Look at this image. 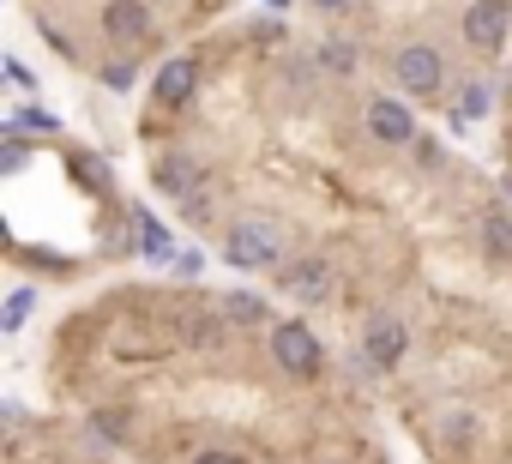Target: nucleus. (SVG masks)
<instances>
[{
  "instance_id": "4be33fe9",
  "label": "nucleus",
  "mask_w": 512,
  "mask_h": 464,
  "mask_svg": "<svg viewBox=\"0 0 512 464\" xmlns=\"http://www.w3.org/2000/svg\"><path fill=\"white\" fill-rule=\"evenodd\" d=\"M0 163H7V169H19V163H25V145H19V133L7 139V151H0Z\"/></svg>"
},
{
  "instance_id": "9b49d317",
  "label": "nucleus",
  "mask_w": 512,
  "mask_h": 464,
  "mask_svg": "<svg viewBox=\"0 0 512 464\" xmlns=\"http://www.w3.org/2000/svg\"><path fill=\"white\" fill-rule=\"evenodd\" d=\"M223 308H229V320H235V326H260V320H266V302H260V296H241V290H235Z\"/></svg>"
},
{
  "instance_id": "7ed1b4c3",
  "label": "nucleus",
  "mask_w": 512,
  "mask_h": 464,
  "mask_svg": "<svg viewBox=\"0 0 512 464\" xmlns=\"http://www.w3.org/2000/svg\"><path fill=\"white\" fill-rule=\"evenodd\" d=\"M272 362L284 368V374H296V380H308V374H320V362H326V350H320V338L302 326V320H284L278 332H272Z\"/></svg>"
},
{
  "instance_id": "423d86ee",
  "label": "nucleus",
  "mask_w": 512,
  "mask_h": 464,
  "mask_svg": "<svg viewBox=\"0 0 512 464\" xmlns=\"http://www.w3.org/2000/svg\"><path fill=\"white\" fill-rule=\"evenodd\" d=\"M464 43L482 49V55H494L506 43V0H476V7L464 13Z\"/></svg>"
},
{
  "instance_id": "a211bd4d",
  "label": "nucleus",
  "mask_w": 512,
  "mask_h": 464,
  "mask_svg": "<svg viewBox=\"0 0 512 464\" xmlns=\"http://www.w3.org/2000/svg\"><path fill=\"white\" fill-rule=\"evenodd\" d=\"M470 434H476V422H470L464 410H452V416H446V440H470Z\"/></svg>"
},
{
  "instance_id": "dca6fc26",
  "label": "nucleus",
  "mask_w": 512,
  "mask_h": 464,
  "mask_svg": "<svg viewBox=\"0 0 512 464\" xmlns=\"http://www.w3.org/2000/svg\"><path fill=\"white\" fill-rule=\"evenodd\" d=\"M181 332H187L193 344H217V326H211L205 314H187V320H181Z\"/></svg>"
},
{
  "instance_id": "f03ea898",
  "label": "nucleus",
  "mask_w": 512,
  "mask_h": 464,
  "mask_svg": "<svg viewBox=\"0 0 512 464\" xmlns=\"http://www.w3.org/2000/svg\"><path fill=\"white\" fill-rule=\"evenodd\" d=\"M392 79H398L410 97H440V85H446V61H440L434 43H410V49H398Z\"/></svg>"
},
{
  "instance_id": "aec40b11",
  "label": "nucleus",
  "mask_w": 512,
  "mask_h": 464,
  "mask_svg": "<svg viewBox=\"0 0 512 464\" xmlns=\"http://www.w3.org/2000/svg\"><path fill=\"white\" fill-rule=\"evenodd\" d=\"M7 79H13V85H19V91H31V85H37V73H31V67H25V61H7Z\"/></svg>"
},
{
  "instance_id": "0eeeda50",
  "label": "nucleus",
  "mask_w": 512,
  "mask_h": 464,
  "mask_svg": "<svg viewBox=\"0 0 512 464\" xmlns=\"http://www.w3.org/2000/svg\"><path fill=\"white\" fill-rule=\"evenodd\" d=\"M368 133H374L380 145H410V139H416V115H410L404 103H392V97H374V103H368Z\"/></svg>"
},
{
  "instance_id": "ddd939ff",
  "label": "nucleus",
  "mask_w": 512,
  "mask_h": 464,
  "mask_svg": "<svg viewBox=\"0 0 512 464\" xmlns=\"http://www.w3.org/2000/svg\"><path fill=\"white\" fill-rule=\"evenodd\" d=\"M43 127H55V115H43V109H13L7 115V133H43Z\"/></svg>"
},
{
  "instance_id": "f3484780",
  "label": "nucleus",
  "mask_w": 512,
  "mask_h": 464,
  "mask_svg": "<svg viewBox=\"0 0 512 464\" xmlns=\"http://www.w3.org/2000/svg\"><path fill=\"white\" fill-rule=\"evenodd\" d=\"M25 314H31V290H13V302H7V332H19Z\"/></svg>"
},
{
  "instance_id": "6ab92c4d",
  "label": "nucleus",
  "mask_w": 512,
  "mask_h": 464,
  "mask_svg": "<svg viewBox=\"0 0 512 464\" xmlns=\"http://www.w3.org/2000/svg\"><path fill=\"white\" fill-rule=\"evenodd\" d=\"M103 79H109V91H127V85H133V67L115 61V67H103Z\"/></svg>"
},
{
  "instance_id": "6e6552de",
  "label": "nucleus",
  "mask_w": 512,
  "mask_h": 464,
  "mask_svg": "<svg viewBox=\"0 0 512 464\" xmlns=\"http://www.w3.org/2000/svg\"><path fill=\"white\" fill-rule=\"evenodd\" d=\"M278 284L290 296H302V302H320L332 290V266L326 260H296V266H278Z\"/></svg>"
},
{
  "instance_id": "2eb2a0df",
  "label": "nucleus",
  "mask_w": 512,
  "mask_h": 464,
  "mask_svg": "<svg viewBox=\"0 0 512 464\" xmlns=\"http://www.w3.org/2000/svg\"><path fill=\"white\" fill-rule=\"evenodd\" d=\"M133 236H139V248H145V254H163V248H169V236H163L157 223H145V211H139V223H133Z\"/></svg>"
},
{
  "instance_id": "1a4fd4ad",
  "label": "nucleus",
  "mask_w": 512,
  "mask_h": 464,
  "mask_svg": "<svg viewBox=\"0 0 512 464\" xmlns=\"http://www.w3.org/2000/svg\"><path fill=\"white\" fill-rule=\"evenodd\" d=\"M193 85H199V67H193V61H169V67L157 73V85H151V97H157L163 109H181V103L193 97Z\"/></svg>"
},
{
  "instance_id": "b1692460",
  "label": "nucleus",
  "mask_w": 512,
  "mask_h": 464,
  "mask_svg": "<svg viewBox=\"0 0 512 464\" xmlns=\"http://www.w3.org/2000/svg\"><path fill=\"white\" fill-rule=\"evenodd\" d=\"M314 7H320V13H338V7H350V0H314Z\"/></svg>"
},
{
  "instance_id": "412c9836",
  "label": "nucleus",
  "mask_w": 512,
  "mask_h": 464,
  "mask_svg": "<svg viewBox=\"0 0 512 464\" xmlns=\"http://www.w3.org/2000/svg\"><path fill=\"white\" fill-rule=\"evenodd\" d=\"M193 464H247V458H241V452H223V446H211V452H199Z\"/></svg>"
},
{
  "instance_id": "9d476101",
  "label": "nucleus",
  "mask_w": 512,
  "mask_h": 464,
  "mask_svg": "<svg viewBox=\"0 0 512 464\" xmlns=\"http://www.w3.org/2000/svg\"><path fill=\"white\" fill-rule=\"evenodd\" d=\"M482 248L494 254V260H512V211H482Z\"/></svg>"
},
{
  "instance_id": "4468645a",
  "label": "nucleus",
  "mask_w": 512,
  "mask_h": 464,
  "mask_svg": "<svg viewBox=\"0 0 512 464\" xmlns=\"http://www.w3.org/2000/svg\"><path fill=\"white\" fill-rule=\"evenodd\" d=\"M157 187H169V193L193 199V187H187V163H163V169H157Z\"/></svg>"
},
{
  "instance_id": "5701e85b",
  "label": "nucleus",
  "mask_w": 512,
  "mask_h": 464,
  "mask_svg": "<svg viewBox=\"0 0 512 464\" xmlns=\"http://www.w3.org/2000/svg\"><path fill=\"white\" fill-rule=\"evenodd\" d=\"M476 109H488V91H482V85L464 91V115H476Z\"/></svg>"
},
{
  "instance_id": "f8f14e48",
  "label": "nucleus",
  "mask_w": 512,
  "mask_h": 464,
  "mask_svg": "<svg viewBox=\"0 0 512 464\" xmlns=\"http://www.w3.org/2000/svg\"><path fill=\"white\" fill-rule=\"evenodd\" d=\"M320 61H326V73H338V79H350V73H356V49H350V43H338V37L320 49Z\"/></svg>"
},
{
  "instance_id": "20e7f679",
  "label": "nucleus",
  "mask_w": 512,
  "mask_h": 464,
  "mask_svg": "<svg viewBox=\"0 0 512 464\" xmlns=\"http://www.w3.org/2000/svg\"><path fill=\"white\" fill-rule=\"evenodd\" d=\"M404 344H410L404 320H398V314H374L368 332H362V362H368V368H392V362L404 356Z\"/></svg>"
},
{
  "instance_id": "39448f33",
  "label": "nucleus",
  "mask_w": 512,
  "mask_h": 464,
  "mask_svg": "<svg viewBox=\"0 0 512 464\" xmlns=\"http://www.w3.org/2000/svg\"><path fill=\"white\" fill-rule=\"evenodd\" d=\"M103 37H109V43H121V49L145 43V37H151V13H145V0H109V7H103Z\"/></svg>"
},
{
  "instance_id": "f257e3e1",
  "label": "nucleus",
  "mask_w": 512,
  "mask_h": 464,
  "mask_svg": "<svg viewBox=\"0 0 512 464\" xmlns=\"http://www.w3.org/2000/svg\"><path fill=\"white\" fill-rule=\"evenodd\" d=\"M223 254H229V266H241V272H272V266H284V236H278V223L247 217V223L229 229Z\"/></svg>"
}]
</instances>
